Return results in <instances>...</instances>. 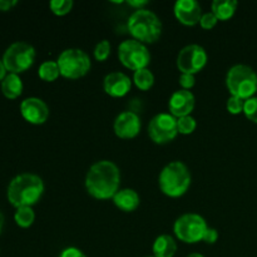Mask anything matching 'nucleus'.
I'll return each instance as SVG.
<instances>
[{
  "label": "nucleus",
  "instance_id": "4c0bfd02",
  "mask_svg": "<svg viewBox=\"0 0 257 257\" xmlns=\"http://www.w3.org/2000/svg\"><path fill=\"white\" fill-rule=\"evenodd\" d=\"M146 257H155V256H146Z\"/></svg>",
  "mask_w": 257,
  "mask_h": 257
},
{
  "label": "nucleus",
  "instance_id": "aec40b11",
  "mask_svg": "<svg viewBox=\"0 0 257 257\" xmlns=\"http://www.w3.org/2000/svg\"><path fill=\"white\" fill-rule=\"evenodd\" d=\"M212 13L218 20H228L233 17L237 9L236 0H215L211 5Z\"/></svg>",
  "mask_w": 257,
  "mask_h": 257
},
{
  "label": "nucleus",
  "instance_id": "7c9ffc66",
  "mask_svg": "<svg viewBox=\"0 0 257 257\" xmlns=\"http://www.w3.org/2000/svg\"><path fill=\"white\" fill-rule=\"evenodd\" d=\"M59 257H87L82 250L77 247H67L60 252Z\"/></svg>",
  "mask_w": 257,
  "mask_h": 257
},
{
  "label": "nucleus",
  "instance_id": "1a4fd4ad",
  "mask_svg": "<svg viewBox=\"0 0 257 257\" xmlns=\"http://www.w3.org/2000/svg\"><path fill=\"white\" fill-rule=\"evenodd\" d=\"M118 58L125 68L140 70L147 68L151 62V54L146 44L136 39L123 40L118 47Z\"/></svg>",
  "mask_w": 257,
  "mask_h": 257
},
{
  "label": "nucleus",
  "instance_id": "f257e3e1",
  "mask_svg": "<svg viewBox=\"0 0 257 257\" xmlns=\"http://www.w3.org/2000/svg\"><path fill=\"white\" fill-rule=\"evenodd\" d=\"M120 171L112 161L93 163L85 176V190L97 200H109L119 191Z\"/></svg>",
  "mask_w": 257,
  "mask_h": 257
},
{
  "label": "nucleus",
  "instance_id": "b1692460",
  "mask_svg": "<svg viewBox=\"0 0 257 257\" xmlns=\"http://www.w3.org/2000/svg\"><path fill=\"white\" fill-rule=\"evenodd\" d=\"M196 127H197V123L192 115L177 118V130L181 135H191L196 130Z\"/></svg>",
  "mask_w": 257,
  "mask_h": 257
},
{
  "label": "nucleus",
  "instance_id": "f704fd0d",
  "mask_svg": "<svg viewBox=\"0 0 257 257\" xmlns=\"http://www.w3.org/2000/svg\"><path fill=\"white\" fill-rule=\"evenodd\" d=\"M5 77H7V68L3 63V59H0V82H3Z\"/></svg>",
  "mask_w": 257,
  "mask_h": 257
},
{
  "label": "nucleus",
  "instance_id": "a211bd4d",
  "mask_svg": "<svg viewBox=\"0 0 257 257\" xmlns=\"http://www.w3.org/2000/svg\"><path fill=\"white\" fill-rule=\"evenodd\" d=\"M155 257H173L177 251V242L170 235H161L155 240L152 246Z\"/></svg>",
  "mask_w": 257,
  "mask_h": 257
},
{
  "label": "nucleus",
  "instance_id": "4be33fe9",
  "mask_svg": "<svg viewBox=\"0 0 257 257\" xmlns=\"http://www.w3.org/2000/svg\"><path fill=\"white\" fill-rule=\"evenodd\" d=\"M38 74H39L40 79L45 80V82H54L60 75L58 63L54 62V60H45L40 64Z\"/></svg>",
  "mask_w": 257,
  "mask_h": 257
},
{
  "label": "nucleus",
  "instance_id": "6ab92c4d",
  "mask_svg": "<svg viewBox=\"0 0 257 257\" xmlns=\"http://www.w3.org/2000/svg\"><path fill=\"white\" fill-rule=\"evenodd\" d=\"M2 92L9 99H15L23 92V82L19 74L9 73L2 82Z\"/></svg>",
  "mask_w": 257,
  "mask_h": 257
},
{
  "label": "nucleus",
  "instance_id": "9d476101",
  "mask_svg": "<svg viewBox=\"0 0 257 257\" xmlns=\"http://www.w3.org/2000/svg\"><path fill=\"white\" fill-rule=\"evenodd\" d=\"M177 135V118L171 113H160L155 115L148 124V136L157 145L170 143Z\"/></svg>",
  "mask_w": 257,
  "mask_h": 257
},
{
  "label": "nucleus",
  "instance_id": "f8f14e48",
  "mask_svg": "<svg viewBox=\"0 0 257 257\" xmlns=\"http://www.w3.org/2000/svg\"><path fill=\"white\" fill-rule=\"evenodd\" d=\"M20 113L27 122L32 124H43L49 118V107L40 98L29 97L20 103Z\"/></svg>",
  "mask_w": 257,
  "mask_h": 257
},
{
  "label": "nucleus",
  "instance_id": "c85d7f7f",
  "mask_svg": "<svg viewBox=\"0 0 257 257\" xmlns=\"http://www.w3.org/2000/svg\"><path fill=\"white\" fill-rule=\"evenodd\" d=\"M218 19L216 18V15L213 14L212 12H208V13H205V14H202V17H201V20H200V25L203 28V29L206 30H210L212 29V28H215V25L217 24Z\"/></svg>",
  "mask_w": 257,
  "mask_h": 257
},
{
  "label": "nucleus",
  "instance_id": "412c9836",
  "mask_svg": "<svg viewBox=\"0 0 257 257\" xmlns=\"http://www.w3.org/2000/svg\"><path fill=\"white\" fill-rule=\"evenodd\" d=\"M133 82L136 87L140 88L141 90H148L155 84V75L148 68H143V69L136 70L133 74Z\"/></svg>",
  "mask_w": 257,
  "mask_h": 257
},
{
  "label": "nucleus",
  "instance_id": "39448f33",
  "mask_svg": "<svg viewBox=\"0 0 257 257\" xmlns=\"http://www.w3.org/2000/svg\"><path fill=\"white\" fill-rule=\"evenodd\" d=\"M226 87L231 95L246 100L257 92V74L251 67L236 64L228 69L226 75Z\"/></svg>",
  "mask_w": 257,
  "mask_h": 257
},
{
  "label": "nucleus",
  "instance_id": "f3484780",
  "mask_svg": "<svg viewBox=\"0 0 257 257\" xmlns=\"http://www.w3.org/2000/svg\"><path fill=\"white\" fill-rule=\"evenodd\" d=\"M113 202L119 210L124 211V212H133L140 206L141 198L140 195L132 188H123L115 193L113 197Z\"/></svg>",
  "mask_w": 257,
  "mask_h": 257
},
{
  "label": "nucleus",
  "instance_id": "0eeeda50",
  "mask_svg": "<svg viewBox=\"0 0 257 257\" xmlns=\"http://www.w3.org/2000/svg\"><path fill=\"white\" fill-rule=\"evenodd\" d=\"M208 226L205 218L197 213H185L173 225L176 237L185 243H197L202 241Z\"/></svg>",
  "mask_w": 257,
  "mask_h": 257
},
{
  "label": "nucleus",
  "instance_id": "9b49d317",
  "mask_svg": "<svg viewBox=\"0 0 257 257\" xmlns=\"http://www.w3.org/2000/svg\"><path fill=\"white\" fill-rule=\"evenodd\" d=\"M207 53L198 44L186 45L180 50L177 57V68L181 73L193 74L201 72L207 63Z\"/></svg>",
  "mask_w": 257,
  "mask_h": 257
},
{
  "label": "nucleus",
  "instance_id": "e433bc0d",
  "mask_svg": "<svg viewBox=\"0 0 257 257\" xmlns=\"http://www.w3.org/2000/svg\"><path fill=\"white\" fill-rule=\"evenodd\" d=\"M187 257H205L203 255H201V253H197V252H195V253H190V255H188Z\"/></svg>",
  "mask_w": 257,
  "mask_h": 257
},
{
  "label": "nucleus",
  "instance_id": "ddd939ff",
  "mask_svg": "<svg viewBox=\"0 0 257 257\" xmlns=\"http://www.w3.org/2000/svg\"><path fill=\"white\" fill-rule=\"evenodd\" d=\"M114 133L122 140H132L141 132V118L132 110L119 113L114 120Z\"/></svg>",
  "mask_w": 257,
  "mask_h": 257
},
{
  "label": "nucleus",
  "instance_id": "5701e85b",
  "mask_svg": "<svg viewBox=\"0 0 257 257\" xmlns=\"http://www.w3.org/2000/svg\"><path fill=\"white\" fill-rule=\"evenodd\" d=\"M14 220L18 226L23 228H27L33 225L35 220V213L32 207H19L17 208L14 215Z\"/></svg>",
  "mask_w": 257,
  "mask_h": 257
},
{
  "label": "nucleus",
  "instance_id": "20e7f679",
  "mask_svg": "<svg viewBox=\"0 0 257 257\" xmlns=\"http://www.w3.org/2000/svg\"><path fill=\"white\" fill-rule=\"evenodd\" d=\"M158 185L166 196L181 197L191 186V172L181 161H173L166 165L158 177Z\"/></svg>",
  "mask_w": 257,
  "mask_h": 257
},
{
  "label": "nucleus",
  "instance_id": "2eb2a0df",
  "mask_svg": "<svg viewBox=\"0 0 257 257\" xmlns=\"http://www.w3.org/2000/svg\"><path fill=\"white\" fill-rule=\"evenodd\" d=\"M173 12L178 22L188 27L200 23L201 17H202L201 5L196 0H177L175 3Z\"/></svg>",
  "mask_w": 257,
  "mask_h": 257
},
{
  "label": "nucleus",
  "instance_id": "393cba45",
  "mask_svg": "<svg viewBox=\"0 0 257 257\" xmlns=\"http://www.w3.org/2000/svg\"><path fill=\"white\" fill-rule=\"evenodd\" d=\"M49 8L55 15L62 17V15L70 13L73 8V2L72 0H52L49 3Z\"/></svg>",
  "mask_w": 257,
  "mask_h": 257
},
{
  "label": "nucleus",
  "instance_id": "c9c22d12",
  "mask_svg": "<svg viewBox=\"0 0 257 257\" xmlns=\"http://www.w3.org/2000/svg\"><path fill=\"white\" fill-rule=\"evenodd\" d=\"M3 226H4V216H3V213L0 212V232H2L3 230Z\"/></svg>",
  "mask_w": 257,
  "mask_h": 257
},
{
  "label": "nucleus",
  "instance_id": "423d86ee",
  "mask_svg": "<svg viewBox=\"0 0 257 257\" xmlns=\"http://www.w3.org/2000/svg\"><path fill=\"white\" fill-rule=\"evenodd\" d=\"M60 75L67 79H78L87 74L92 67L90 58L79 48H69L63 50L57 59Z\"/></svg>",
  "mask_w": 257,
  "mask_h": 257
},
{
  "label": "nucleus",
  "instance_id": "473e14b6",
  "mask_svg": "<svg viewBox=\"0 0 257 257\" xmlns=\"http://www.w3.org/2000/svg\"><path fill=\"white\" fill-rule=\"evenodd\" d=\"M127 4L130 5V7L135 8L136 10H138V9H145V7L148 4V2L147 0H128Z\"/></svg>",
  "mask_w": 257,
  "mask_h": 257
},
{
  "label": "nucleus",
  "instance_id": "cd10ccee",
  "mask_svg": "<svg viewBox=\"0 0 257 257\" xmlns=\"http://www.w3.org/2000/svg\"><path fill=\"white\" fill-rule=\"evenodd\" d=\"M243 113L251 122L257 123V97H252L245 100Z\"/></svg>",
  "mask_w": 257,
  "mask_h": 257
},
{
  "label": "nucleus",
  "instance_id": "f03ea898",
  "mask_svg": "<svg viewBox=\"0 0 257 257\" xmlns=\"http://www.w3.org/2000/svg\"><path fill=\"white\" fill-rule=\"evenodd\" d=\"M44 182L34 173H20L8 186V200L14 207H32L42 198Z\"/></svg>",
  "mask_w": 257,
  "mask_h": 257
},
{
  "label": "nucleus",
  "instance_id": "bb28decb",
  "mask_svg": "<svg viewBox=\"0 0 257 257\" xmlns=\"http://www.w3.org/2000/svg\"><path fill=\"white\" fill-rule=\"evenodd\" d=\"M243 105H245V100L241 98L231 95L226 102V108H227L228 113L231 114H240L243 112Z\"/></svg>",
  "mask_w": 257,
  "mask_h": 257
},
{
  "label": "nucleus",
  "instance_id": "c756f323",
  "mask_svg": "<svg viewBox=\"0 0 257 257\" xmlns=\"http://www.w3.org/2000/svg\"><path fill=\"white\" fill-rule=\"evenodd\" d=\"M178 82H180V85L182 87V89L190 90L191 88H193V85H195L196 78L193 74H188V73H181Z\"/></svg>",
  "mask_w": 257,
  "mask_h": 257
},
{
  "label": "nucleus",
  "instance_id": "72a5a7b5",
  "mask_svg": "<svg viewBox=\"0 0 257 257\" xmlns=\"http://www.w3.org/2000/svg\"><path fill=\"white\" fill-rule=\"evenodd\" d=\"M17 0H0V10L2 12H8L12 7L17 4Z\"/></svg>",
  "mask_w": 257,
  "mask_h": 257
},
{
  "label": "nucleus",
  "instance_id": "dca6fc26",
  "mask_svg": "<svg viewBox=\"0 0 257 257\" xmlns=\"http://www.w3.org/2000/svg\"><path fill=\"white\" fill-rule=\"evenodd\" d=\"M132 87V80L122 72H112L107 74L103 80V88L108 95L114 98L124 97Z\"/></svg>",
  "mask_w": 257,
  "mask_h": 257
},
{
  "label": "nucleus",
  "instance_id": "6e6552de",
  "mask_svg": "<svg viewBox=\"0 0 257 257\" xmlns=\"http://www.w3.org/2000/svg\"><path fill=\"white\" fill-rule=\"evenodd\" d=\"M35 59V49L33 45L25 42H15L7 48L4 55H3V63H4L7 70L10 73L25 72L33 65Z\"/></svg>",
  "mask_w": 257,
  "mask_h": 257
},
{
  "label": "nucleus",
  "instance_id": "4468645a",
  "mask_svg": "<svg viewBox=\"0 0 257 257\" xmlns=\"http://www.w3.org/2000/svg\"><path fill=\"white\" fill-rule=\"evenodd\" d=\"M196 104L195 95L191 90L180 89L176 90L170 98L168 102V108L173 117L181 118L186 115H191V112L193 110Z\"/></svg>",
  "mask_w": 257,
  "mask_h": 257
},
{
  "label": "nucleus",
  "instance_id": "2f4dec72",
  "mask_svg": "<svg viewBox=\"0 0 257 257\" xmlns=\"http://www.w3.org/2000/svg\"><path fill=\"white\" fill-rule=\"evenodd\" d=\"M218 238V232L216 228H212V227H208L207 231H206L205 236H203L202 241H205L206 243H210V245H212V243H215L216 241H217Z\"/></svg>",
  "mask_w": 257,
  "mask_h": 257
},
{
  "label": "nucleus",
  "instance_id": "a878e982",
  "mask_svg": "<svg viewBox=\"0 0 257 257\" xmlns=\"http://www.w3.org/2000/svg\"><path fill=\"white\" fill-rule=\"evenodd\" d=\"M94 58L98 62H104L110 54V43L108 40H102L94 48Z\"/></svg>",
  "mask_w": 257,
  "mask_h": 257
},
{
  "label": "nucleus",
  "instance_id": "7ed1b4c3",
  "mask_svg": "<svg viewBox=\"0 0 257 257\" xmlns=\"http://www.w3.org/2000/svg\"><path fill=\"white\" fill-rule=\"evenodd\" d=\"M128 30L133 39L148 44L160 39L162 34V22L157 14L148 9H138L131 14L128 19Z\"/></svg>",
  "mask_w": 257,
  "mask_h": 257
}]
</instances>
